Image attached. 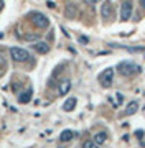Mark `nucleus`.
Returning <instances> with one entry per match:
<instances>
[{"label": "nucleus", "mask_w": 145, "mask_h": 148, "mask_svg": "<svg viewBox=\"0 0 145 148\" xmlns=\"http://www.w3.org/2000/svg\"><path fill=\"white\" fill-rule=\"evenodd\" d=\"M0 64H5V59L2 58V56H0Z\"/></svg>", "instance_id": "nucleus-23"}, {"label": "nucleus", "mask_w": 145, "mask_h": 148, "mask_svg": "<svg viewBox=\"0 0 145 148\" xmlns=\"http://www.w3.org/2000/svg\"><path fill=\"white\" fill-rule=\"evenodd\" d=\"M74 135L76 133L73 132V130H63L61 135H59V142L61 143H68V142H71V140L74 138Z\"/></svg>", "instance_id": "nucleus-11"}, {"label": "nucleus", "mask_w": 145, "mask_h": 148, "mask_svg": "<svg viewBox=\"0 0 145 148\" xmlns=\"http://www.w3.org/2000/svg\"><path fill=\"white\" fill-rule=\"evenodd\" d=\"M117 73L120 76H124V77H130L134 74H139L140 68L135 63H132V61H120L117 64Z\"/></svg>", "instance_id": "nucleus-1"}, {"label": "nucleus", "mask_w": 145, "mask_h": 148, "mask_svg": "<svg viewBox=\"0 0 145 148\" xmlns=\"http://www.w3.org/2000/svg\"><path fill=\"white\" fill-rule=\"evenodd\" d=\"M109 102L112 104L114 107H119L120 104L124 102V95H122V92H115V101H114L112 97H109Z\"/></svg>", "instance_id": "nucleus-16"}, {"label": "nucleus", "mask_w": 145, "mask_h": 148, "mask_svg": "<svg viewBox=\"0 0 145 148\" xmlns=\"http://www.w3.org/2000/svg\"><path fill=\"white\" fill-rule=\"evenodd\" d=\"M25 40H28V41H38V36L36 35H25Z\"/></svg>", "instance_id": "nucleus-19"}, {"label": "nucleus", "mask_w": 145, "mask_h": 148, "mask_svg": "<svg viewBox=\"0 0 145 148\" xmlns=\"http://www.w3.org/2000/svg\"><path fill=\"white\" fill-rule=\"evenodd\" d=\"M10 56H12L13 61H16V63H27L28 59H30V53H28L27 49L18 48V46L10 48Z\"/></svg>", "instance_id": "nucleus-2"}, {"label": "nucleus", "mask_w": 145, "mask_h": 148, "mask_svg": "<svg viewBox=\"0 0 145 148\" xmlns=\"http://www.w3.org/2000/svg\"><path fill=\"white\" fill-rule=\"evenodd\" d=\"M94 143H96L97 147H101V145H104L106 143V140H107V133L106 132H97V133H94Z\"/></svg>", "instance_id": "nucleus-12"}, {"label": "nucleus", "mask_w": 145, "mask_h": 148, "mask_svg": "<svg viewBox=\"0 0 145 148\" xmlns=\"http://www.w3.org/2000/svg\"><path fill=\"white\" fill-rule=\"evenodd\" d=\"M139 3H140V7L145 10V0H139Z\"/></svg>", "instance_id": "nucleus-21"}, {"label": "nucleus", "mask_w": 145, "mask_h": 148, "mask_svg": "<svg viewBox=\"0 0 145 148\" xmlns=\"http://www.w3.org/2000/svg\"><path fill=\"white\" fill-rule=\"evenodd\" d=\"M78 7H76V3H68L66 5V8H65V15H66V18H76L78 16Z\"/></svg>", "instance_id": "nucleus-8"}, {"label": "nucleus", "mask_w": 145, "mask_h": 148, "mask_svg": "<svg viewBox=\"0 0 145 148\" xmlns=\"http://www.w3.org/2000/svg\"><path fill=\"white\" fill-rule=\"evenodd\" d=\"M69 90H71V81L69 79H61L59 81V86H58L59 95H66Z\"/></svg>", "instance_id": "nucleus-7"}, {"label": "nucleus", "mask_w": 145, "mask_h": 148, "mask_svg": "<svg viewBox=\"0 0 145 148\" xmlns=\"http://www.w3.org/2000/svg\"><path fill=\"white\" fill-rule=\"evenodd\" d=\"M78 40H79V43H81V45H87V43H89V38H87V36H84V35H81V36L78 38Z\"/></svg>", "instance_id": "nucleus-18"}, {"label": "nucleus", "mask_w": 145, "mask_h": 148, "mask_svg": "<svg viewBox=\"0 0 145 148\" xmlns=\"http://www.w3.org/2000/svg\"><path fill=\"white\" fill-rule=\"evenodd\" d=\"M76 104H78V101H76V97H69V99H66V102L63 104V110H66V112L74 110Z\"/></svg>", "instance_id": "nucleus-13"}, {"label": "nucleus", "mask_w": 145, "mask_h": 148, "mask_svg": "<svg viewBox=\"0 0 145 148\" xmlns=\"http://www.w3.org/2000/svg\"><path fill=\"white\" fill-rule=\"evenodd\" d=\"M112 48H120V49H125V51H130V53H140V51H144V48L142 46H135V48H130V46H120V45H111Z\"/></svg>", "instance_id": "nucleus-15"}, {"label": "nucleus", "mask_w": 145, "mask_h": 148, "mask_svg": "<svg viewBox=\"0 0 145 148\" xmlns=\"http://www.w3.org/2000/svg\"><path fill=\"white\" fill-rule=\"evenodd\" d=\"M32 97H33V89L28 87L25 92H22V94L18 95V102H20V104H28V102L32 101Z\"/></svg>", "instance_id": "nucleus-10"}, {"label": "nucleus", "mask_w": 145, "mask_h": 148, "mask_svg": "<svg viewBox=\"0 0 145 148\" xmlns=\"http://www.w3.org/2000/svg\"><path fill=\"white\" fill-rule=\"evenodd\" d=\"M135 137L142 138V137H144V130H137V132H135Z\"/></svg>", "instance_id": "nucleus-20"}, {"label": "nucleus", "mask_w": 145, "mask_h": 148, "mask_svg": "<svg viewBox=\"0 0 145 148\" xmlns=\"http://www.w3.org/2000/svg\"><path fill=\"white\" fill-rule=\"evenodd\" d=\"M33 48H35V51L38 54H46L49 51V45L46 41H36L33 45Z\"/></svg>", "instance_id": "nucleus-9"}, {"label": "nucleus", "mask_w": 145, "mask_h": 148, "mask_svg": "<svg viewBox=\"0 0 145 148\" xmlns=\"http://www.w3.org/2000/svg\"><path fill=\"white\" fill-rule=\"evenodd\" d=\"M137 110H139V102L132 101V102L127 104V107H125V115H134Z\"/></svg>", "instance_id": "nucleus-14"}, {"label": "nucleus", "mask_w": 145, "mask_h": 148, "mask_svg": "<svg viewBox=\"0 0 145 148\" xmlns=\"http://www.w3.org/2000/svg\"><path fill=\"white\" fill-rule=\"evenodd\" d=\"M3 8V0H0V10Z\"/></svg>", "instance_id": "nucleus-24"}, {"label": "nucleus", "mask_w": 145, "mask_h": 148, "mask_svg": "<svg viewBox=\"0 0 145 148\" xmlns=\"http://www.w3.org/2000/svg\"><path fill=\"white\" fill-rule=\"evenodd\" d=\"M82 147L84 148H94V147H97V145L94 143V140H86V142L82 143Z\"/></svg>", "instance_id": "nucleus-17"}, {"label": "nucleus", "mask_w": 145, "mask_h": 148, "mask_svg": "<svg viewBox=\"0 0 145 148\" xmlns=\"http://www.w3.org/2000/svg\"><path fill=\"white\" fill-rule=\"evenodd\" d=\"M101 15H102V18H104V20H109V18H111V15H112V3H111L109 0H106V2L102 3Z\"/></svg>", "instance_id": "nucleus-6"}, {"label": "nucleus", "mask_w": 145, "mask_h": 148, "mask_svg": "<svg viewBox=\"0 0 145 148\" xmlns=\"http://www.w3.org/2000/svg\"><path fill=\"white\" fill-rule=\"evenodd\" d=\"M99 84L102 86V87H111L112 86V81H114V69L112 68H107V69H104L101 74H99Z\"/></svg>", "instance_id": "nucleus-4"}, {"label": "nucleus", "mask_w": 145, "mask_h": 148, "mask_svg": "<svg viewBox=\"0 0 145 148\" xmlns=\"http://www.w3.org/2000/svg\"><path fill=\"white\" fill-rule=\"evenodd\" d=\"M30 20H32V23L36 28H48L49 27V18L46 15H43V13H40V12H32L30 13Z\"/></svg>", "instance_id": "nucleus-3"}, {"label": "nucleus", "mask_w": 145, "mask_h": 148, "mask_svg": "<svg viewBox=\"0 0 145 148\" xmlns=\"http://www.w3.org/2000/svg\"><path fill=\"white\" fill-rule=\"evenodd\" d=\"M132 15V2L130 0H124L120 5V21H127Z\"/></svg>", "instance_id": "nucleus-5"}, {"label": "nucleus", "mask_w": 145, "mask_h": 148, "mask_svg": "<svg viewBox=\"0 0 145 148\" xmlns=\"http://www.w3.org/2000/svg\"><path fill=\"white\" fill-rule=\"evenodd\" d=\"M86 2H87V3H91V5H92V3H96L97 0H86Z\"/></svg>", "instance_id": "nucleus-22"}]
</instances>
